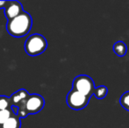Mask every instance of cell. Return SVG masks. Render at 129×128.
<instances>
[{"label": "cell", "mask_w": 129, "mask_h": 128, "mask_svg": "<svg viewBox=\"0 0 129 128\" xmlns=\"http://www.w3.org/2000/svg\"><path fill=\"white\" fill-rule=\"evenodd\" d=\"M119 103H120V105L125 110L129 111V91H126V92L121 95Z\"/></svg>", "instance_id": "cell-11"}, {"label": "cell", "mask_w": 129, "mask_h": 128, "mask_svg": "<svg viewBox=\"0 0 129 128\" xmlns=\"http://www.w3.org/2000/svg\"><path fill=\"white\" fill-rule=\"evenodd\" d=\"M113 52L117 56L123 57L126 55V52H127V48L126 45L125 44L123 41H117L115 44L113 45Z\"/></svg>", "instance_id": "cell-9"}, {"label": "cell", "mask_w": 129, "mask_h": 128, "mask_svg": "<svg viewBox=\"0 0 129 128\" xmlns=\"http://www.w3.org/2000/svg\"><path fill=\"white\" fill-rule=\"evenodd\" d=\"M11 116H12V111L10 109L0 111V125H3Z\"/></svg>", "instance_id": "cell-12"}, {"label": "cell", "mask_w": 129, "mask_h": 128, "mask_svg": "<svg viewBox=\"0 0 129 128\" xmlns=\"http://www.w3.org/2000/svg\"><path fill=\"white\" fill-rule=\"evenodd\" d=\"M48 48L46 38L40 33L31 34L25 41V51L29 56H37L44 53Z\"/></svg>", "instance_id": "cell-3"}, {"label": "cell", "mask_w": 129, "mask_h": 128, "mask_svg": "<svg viewBox=\"0 0 129 128\" xmlns=\"http://www.w3.org/2000/svg\"><path fill=\"white\" fill-rule=\"evenodd\" d=\"M45 106L44 97L39 94H31L27 97L24 105L18 107L17 116L19 118H26L29 114H37Z\"/></svg>", "instance_id": "cell-2"}, {"label": "cell", "mask_w": 129, "mask_h": 128, "mask_svg": "<svg viewBox=\"0 0 129 128\" xmlns=\"http://www.w3.org/2000/svg\"><path fill=\"white\" fill-rule=\"evenodd\" d=\"M11 106L9 97L6 96H0V111L7 110Z\"/></svg>", "instance_id": "cell-13"}, {"label": "cell", "mask_w": 129, "mask_h": 128, "mask_svg": "<svg viewBox=\"0 0 129 128\" xmlns=\"http://www.w3.org/2000/svg\"><path fill=\"white\" fill-rule=\"evenodd\" d=\"M29 93L27 92L25 89H20L17 92L13 93L10 97V104H12L11 106H15V107H19V106L24 105L25 102L29 97Z\"/></svg>", "instance_id": "cell-7"}, {"label": "cell", "mask_w": 129, "mask_h": 128, "mask_svg": "<svg viewBox=\"0 0 129 128\" xmlns=\"http://www.w3.org/2000/svg\"><path fill=\"white\" fill-rule=\"evenodd\" d=\"M72 90L82 93L83 95L90 98L95 90V84L91 77L87 75H80L75 77L72 83Z\"/></svg>", "instance_id": "cell-4"}, {"label": "cell", "mask_w": 129, "mask_h": 128, "mask_svg": "<svg viewBox=\"0 0 129 128\" xmlns=\"http://www.w3.org/2000/svg\"><path fill=\"white\" fill-rule=\"evenodd\" d=\"M7 1H0V9H4Z\"/></svg>", "instance_id": "cell-14"}, {"label": "cell", "mask_w": 129, "mask_h": 128, "mask_svg": "<svg viewBox=\"0 0 129 128\" xmlns=\"http://www.w3.org/2000/svg\"><path fill=\"white\" fill-rule=\"evenodd\" d=\"M5 15L7 20L14 19L23 12V6L19 1H7L5 8Z\"/></svg>", "instance_id": "cell-6"}, {"label": "cell", "mask_w": 129, "mask_h": 128, "mask_svg": "<svg viewBox=\"0 0 129 128\" xmlns=\"http://www.w3.org/2000/svg\"><path fill=\"white\" fill-rule=\"evenodd\" d=\"M33 26V19L28 12L23 11L14 19L7 21L6 31L15 38H22L28 34Z\"/></svg>", "instance_id": "cell-1"}, {"label": "cell", "mask_w": 129, "mask_h": 128, "mask_svg": "<svg viewBox=\"0 0 129 128\" xmlns=\"http://www.w3.org/2000/svg\"><path fill=\"white\" fill-rule=\"evenodd\" d=\"M66 102L69 107L71 108L72 110L79 111V110L84 109L88 105L90 98L77 91L71 90L67 95Z\"/></svg>", "instance_id": "cell-5"}, {"label": "cell", "mask_w": 129, "mask_h": 128, "mask_svg": "<svg viewBox=\"0 0 129 128\" xmlns=\"http://www.w3.org/2000/svg\"><path fill=\"white\" fill-rule=\"evenodd\" d=\"M107 93H108V89H107L105 86L101 85V86H99V87H95L93 95L97 97L98 99H103L106 97Z\"/></svg>", "instance_id": "cell-10"}, {"label": "cell", "mask_w": 129, "mask_h": 128, "mask_svg": "<svg viewBox=\"0 0 129 128\" xmlns=\"http://www.w3.org/2000/svg\"><path fill=\"white\" fill-rule=\"evenodd\" d=\"M21 121L20 118L14 114L13 116H11L5 123L2 125V128H20Z\"/></svg>", "instance_id": "cell-8"}]
</instances>
